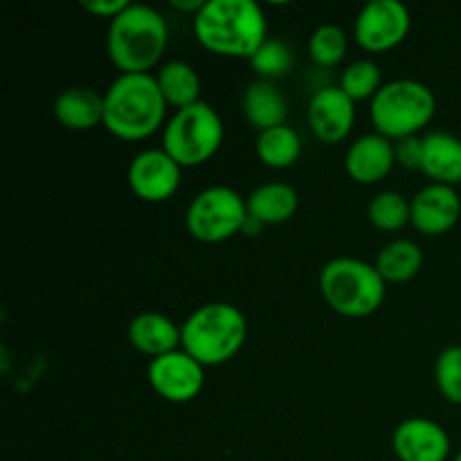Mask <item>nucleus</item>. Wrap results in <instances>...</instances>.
<instances>
[{"label": "nucleus", "instance_id": "obj_21", "mask_svg": "<svg viewBox=\"0 0 461 461\" xmlns=\"http://www.w3.org/2000/svg\"><path fill=\"white\" fill-rule=\"evenodd\" d=\"M158 88L165 97L167 106H174L176 111L192 106L201 102V77L189 63L169 61L158 70L156 75Z\"/></svg>", "mask_w": 461, "mask_h": 461}, {"label": "nucleus", "instance_id": "obj_3", "mask_svg": "<svg viewBox=\"0 0 461 461\" xmlns=\"http://www.w3.org/2000/svg\"><path fill=\"white\" fill-rule=\"evenodd\" d=\"M169 30L160 14L149 5H129L108 25V57L122 75H149L160 63Z\"/></svg>", "mask_w": 461, "mask_h": 461}, {"label": "nucleus", "instance_id": "obj_24", "mask_svg": "<svg viewBox=\"0 0 461 461\" xmlns=\"http://www.w3.org/2000/svg\"><path fill=\"white\" fill-rule=\"evenodd\" d=\"M340 88L351 102H365V99L376 97L378 90L383 88L381 68L374 61H356L345 68L340 77Z\"/></svg>", "mask_w": 461, "mask_h": 461}, {"label": "nucleus", "instance_id": "obj_25", "mask_svg": "<svg viewBox=\"0 0 461 461\" xmlns=\"http://www.w3.org/2000/svg\"><path fill=\"white\" fill-rule=\"evenodd\" d=\"M369 221L383 232H396L410 223V203L396 192H381L369 203Z\"/></svg>", "mask_w": 461, "mask_h": 461}, {"label": "nucleus", "instance_id": "obj_31", "mask_svg": "<svg viewBox=\"0 0 461 461\" xmlns=\"http://www.w3.org/2000/svg\"><path fill=\"white\" fill-rule=\"evenodd\" d=\"M171 5H174L176 9H180V12H192L194 16H196V14L205 7V0H171Z\"/></svg>", "mask_w": 461, "mask_h": 461}, {"label": "nucleus", "instance_id": "obj_12", "mask_svg": "<svg viewBox=\"0 0 461 461\" xmlns=\"http://www.w3.org/2000/svg\"><path fill=\"white\" fill-rule=\"evenodd\" d=\"M461 201L455 187L432 183L410 201V223L423 237H441L457 225Z\"/></svg>", "mask_w": 461, "mask_h": 461}, {"label": "nucleus", "instance_id": "obj_9", "mask_svg": "<svg viewBox=\"0 0 461 461\" xmlns=\"http://www.w3.org/2000/svg\"><path fill=\"white\" fill-rule=\"evenodd\" d=\"M412 27L408 7L399 0H374L360 9L354 39L367 52H387L405 41Z\"/></svg>", "mask_w": 461, "mask_h": 461}, {"label": "nucleus", "instance_id": "obj_27", "mask_svg": "<svg viewBox=\"0 0 461 461\" xmlns=\"http://www.w3.org/2000/svg\"><path fill=\"white\" fill-rule=\"evenodd\" d=\"M250 66L264 81L286 75L293 66V52L284 41L268 39L250 59Z\"/></svg>", "mask_w": 461, "mask_h": 461}, {"label": "nucleus", "instance_id": "obj_10", "mask_svg": "<svg viewBox=\"0 0 461 461\" xmlns=\"http://www.w3.org/2000/svg\"><path fill=\"white\" fill-rule=\"evenodd\" d=\"M153 392L169 403H189L205 385V367L185 349L153 358L147 369Z\"/></svg>", "mask_w": 461, "mask_h": 461}, {"label": "nucleus", "instance_id": "obj_19", "mask_svg": "<svg viewBox=\"0 0 461 461\" xmlns=\"http://www.w3.org/2000/svg\"><path fill=\"white\" fill-rule=\"evenodd\" d=\"M423 174L439 185H461V140L435 131L423 138Z\"/></svg>", "mask_w": 461, "mask_h": 461}, {"label": "nucleus", "instance_id": "obj_26", "mask_svg": "<svg viewBox=\"0 0 461 461\" xmlns=\"http://www.w3.org/2000/svg\"><path fill=\"white\" fill-rule=\"evenodd\" d=\"M309 54L318 66H338L347 54V34L338 25L318 27V30L311 34Z\"/></svg>", "mask_w": 461, "mask_h": 461}, {"label": "nucleus", "instance_id": "obj_11", "mask_svg": "<svg viewBox=\"0 0 461 461\" xmlns=\"http://www.w3.org/2000/svg\"><path fill=\"white\" fill-rule=\"evenodd\" d=\"M183 167L165 149H147L131 160L129 187L140 201L165 203L178 192Z\"/></svg>", "mask_w": 461, "mask_h": 461}, {"label": "nucleus", "instance_id": "obj_2", "mask_svg": "<svg viewBox=\"0 0 461 461\" xmlns=\"http://www.w3.org/2000/svg\"><path fill=\"white\" fill-rule=\"evenodd\" d=\"M167 102L153 75H120L104 95V129L126 142L158 133Z\"/></svg>", "mask_w": 461, "mask_h": 461}, {"label": "nucleus", "instance_id": "obj_32", "mask_svg": "<svg viewBox=\"0 0 461 461\" xmlns=\"http://www.w3.org/2000/svg\"><path fill=\"white\" fill-rule=\"evenodd\" d=\"M264 228L266 225L261 223V221L252 219V216L248 214L246 223H243V228H241V234H246V237H259V234L264 232Z\"/></svg>", "mask_w": 461, "mask_h": 461}, {"label": "nucleus", "instance_id": "obj_15", "mask_svg": "<svg viewBox=\"0 0 461 461\" xmlns=\"http://www.w3.org/2000/svg\"><path fill=\"white\" fill-rule=\"evenodd\" d=\"M396 165L394 142L378 133L363 135L349 147L345 158V169L358 185H376L385 178Z\"/></svg>", "mask_w": 461, "mask_h": 461}, {"label": "nucleus", "instance_id": "obj_29", "mask_svg": "<svg viewBox=\"0 0 461 461\" xmlns=\"http://www.w3.org/2000/svg\"><path fill=\"white\" fill-rule=\"evenodd\" d=\"M394 151L396 162L405 169H421L423 167V138H419V135L396 140Z\"/></svg>", "mask_w": 461, "mask_h": 461}, {"label": "nucleus", "instance_id": "obj_4", "mask_svg": "<svg viewBox=\"0 0 461 461\" xmlns=\"http://www.w3.org/2000/svg\"><path fill=\"white\" fill-rule=\"evenodd\" d=\"M248 336L246 315L228 302L203 304L180 327V349L203 367H216L241 351Z\"/></svg>", "mask_w": 461, "mask_h": 461}, {"label": "nucleus", "instance_id": "obj_17", "mask_svg": "<svg viewBox=\"0 0 461 461\" xmlns=\"http://www.w3.org/2000/svg\"><path fill=\"white\" fill-rule=\"evenodd\" d=\"M129 340L140 354L151 358L180 349V327L162 313H140L129 324Z\"/></svg>", "mask_w": 461, "mask_h": 461}, {"label": "nucleus", "instance_id": "obj_18", "mask_svg": "<svg viewBox=\"0 0 461 461\" xmlns=\"http://www.w3.org/2000/svg\"><path fill=\"white\" fill-rule=\"evenodd\" d=\"M243 115L259 133L286 124L288 104L273 81H252L243 93Z\"/></svg>", "mask_w": 461, "mask_h": 461}, {"label": "nucleus", "instance_id": "obj_16", "mask_svg": "<svg viewBox=\"0 0 461 461\" xmlns=\"http://www.w3.org/2000/svg\"><path fill=\"white\" fill-rule=\"evenodd\" d=\"M54 117L70 131H90L104 126V95L88 86H72L54 99Z\"/></svg>", "mask_w": 461, "mask_h": 461}, {"label": "nucleus", "instance_id": "obj_6", "mask_svg": "<svg viewBox=\"0 0 461 461\" xmlns=\"http://www.w3.org/2000/svg\"><path fill=\"white\" fill-rule=\"evenodd\" d=\"M437 113L435 93L414 79L383 84L369 104V117L378 135L387 140H403L419 135Z\"/></svg>", "mask_w": 461, "mask_h": 461}, {"label": "nucleus", "instance_id": "obj_20", "mask_svg": "<svg viewBox=\"0 0 461 461\" xmlns=\"http://www.w3.org/2000/svg\"><path fill=\"white\" fill-rule=\"evenodd\" d=\"M248 214L264 225H279L297 212V192L286 183H266L246 198Z\"/></svg>", "mask_w": 461, "mask_h": 461}, {"label": "nucleus", "instance_id": "obj_1", "mask_svg": "<svg viewBox=\"0 0 461 461\" xmlns=\"http://www.w3.org/2000/svg\"><path fill=\"white\" fill-rule=\"evenodd\" d=\"M194 34L212 54L252 59L268 41V21L252 0H207L194 16Z\"/></svg>", "mask_w": 461, "mask_h": 461}, {"label": "nucleus", "instance_id": "obj_7", "mask_svg": "<svg viewBox=\"0 0 461 461\" xmlns=\"http://www.w3.org/2000/svg\"><path fill=\"white\" fill-rule=\"evenodd\" d=\"M223 144V122L207 102L176 111L162 131V149L180 167H198Z\"/></svg>", "mask_w": 461, "mask_h": 461}, {"label": "nucleus", "instance_id": "obj_22", "mask_svg": "<svg viewBox=\"0 0 461 461\" xmlns=\"http://www.w3.org/2000/svg\"><path fill=\"white\" fill-rule=\"evenodd\" d=\"M376 270L385 284H403L417 277V273L423 266V252L410 239H396L387 243L376 257Z\"/></svg>", "mask_w": 461, "mask_h": 461}, {"label": "nucleus", "instance_id": "obj_13", "mask_svg": "<svg viewBox=\"0 0 461 461\" xmlns=\"http://www.w3.org/2000/svg\"><path fill=\"white\" fill-rule=\"evenodd\" d=\"M306 117L320 142L338 144L354 129L356 102L342 93L340 86H327L311 97Z\"/></svg>", "mask_w": 461, "mask_h": 461}, {"label": "nucleus", "instance_id": "obj_23", "mask_svg": "<svg viewBox=\"0 0 461 461\" xmlns=\"http://www.w3.org/2000/svg\"><path fill=\"white\" fill-rule=\"evenodd\" d=\"M257 158L270 169H288L302 156V140L288 124L259 133Z\"/></svg>", "mask_w": 461, "mask_h": 461}, {"label": "nucleus", "instance_id": "obj_28", "mask_svg": "<svg viewBox=\"0 0 461 461\" xmlns=\"http://www.w3.org/2000/svg\"><path fill=\"white\" fill-rule=\"evenodd\" d=\"M435 381L448 403L461 405V347H448L435 365Z\"/></svg>", "mask_w": 461, "mask_h": 461}, {"label": "nucleus", "instance_id": "obj_5", "mask_svg": "<svg viewBox=\"0 0 461 461\" xmlns=\"http://www.w3.org/2000/svg\"><path fill=\"white\" fill-rule=\"evenodd\" d=\"M320 293L336 313L345 318H367L385 300V279L367 261L338 257L320 273Z\"/></svg>", "mask_w": 461, "mask_h": 461}, {"label": "nucleus", "instance_id": "obj_33", "mask_svg": "<svg viewBox=\"0 0 461 461\" xmlns=\"http://www.w3.org/2000/svg\"><path fill=\"white\" fill-rule=\"evenodd\" d=\"M455 461H461V450H459L457 455H455Z\"/></svg>", "mask_w": 461, "mask_h": 461}, {"label": "nucleus", "instance_id": "obj_8", "mask_svg": "<svg viewBox=\"0 0 461 461\" xmlns=\"http://www.w3.org/2000/svg\"><path fill=\"white\" fill-rule=\"evenodd\" d=\"M246 219V198L230 187L203 189L187 207V230L201 243H223L241 234Z\"/></svg>", "mask_w": 461, "mask_h": 461}, {"label": "nucleus", "instance_id": "obj_14", "mask_svg": "<svg viewBox=\"0 0 461 461\" xmlns=\"http://www.w3.org/2000/svg\"><path fill=\"white\" fill-rule=\"evenodd\" d=\"M392 450L401 461H446L450 455V437L437 421L414 417L396 428Z\"/></svg>", "mask_w": 461, "mask_h": 461}, {"label": "nucleus", "instance_id": "obj_30", "mask_svg": "<svg viewBox=\"0 0 461 461\" xmlns=\"http://www.w3.org/2000/svg\"><path fill=\"white\" fill-rule=\"evenodd\" d=\"M129 0H81V7L86 12H90L93 16L99 18H117L126 7H129Z\"/></svg>", "mask_w": 461, "mask_h": 461}]
</instances>
